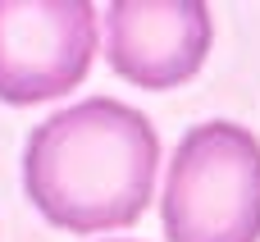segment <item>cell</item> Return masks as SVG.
<instances>
[{"label":"cell","mask_w":260,"mask_h":242,"mask_svg":"<svg viewBox=\"0 0 260 242\" xmlns=\"http://www.w3.org/2000/svg\"><path fill=\"white\" fill-rule=\"evenodd\" d=\"M105 32L114 73L146 92L183 87L210 55V9L201 0H114Z\"/></svg>","instance_id":"obj_4"},{"label":"cell","mask_w":260,"mask_h":242,"mask_svg":"<svg viewBox=\"0 0 260 242\" xmlns=\"http://www.w3.org/2000/svg\"><path fill=\"white\" fill-rule=\"evenodd\" d=\"M160 165L151 119L123 101L91 96L37 124L23 151L32 206L69 233H105L142 220Z\"/></svg>","instance_id":"obj_1"},{"label":"cell","mask_w":260,"mask_h":242,"mask_svg":"<svg viewBox=\"0 0 260 242\" xmlns=\"http://www.w3.org/2000/svg\"><path fill=\"white\" fill-rule=\"evenodd\" d=\"M160 220L169 242H260V142L251 128L197 124L165 174Z\"/></svg>","instance_id":"obj_2"},{"label":"cell","mask_w":260,"mask_h":242,"mask_svg":"<svg viewBox=\"0 0 260 242\" xmlns=\"http://www.w3.org/2000/svg\"><path fill=\"white\" fill-rule=\"evenodd\" d=\"M96 59V5L0 0V101L41 105L73 92Z\"/></svg>","instance_id":"obj_3"}]
</instances>
